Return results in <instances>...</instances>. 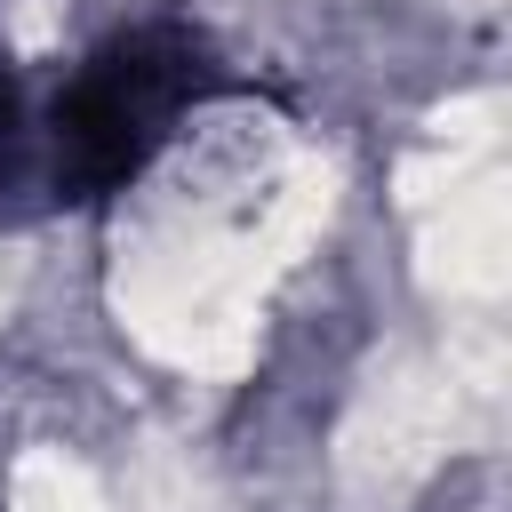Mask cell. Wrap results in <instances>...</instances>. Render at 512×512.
Listing matches in <instances>:
<instances>
[{"label":"cell","instance_id":"obj_1","mask_svg":"<svg viewBox=\"0 0 512 512\" xmlns=\"http://www.w3.org/2000/svg\"><path fill=\"white\" fill-rule=\"evenodd\" d=\"M200 48L184 32H128L112 40L64 96H56V160L80 192H104L144 168V152L168 136L176 104L200 96Z\"/></svg>","mask_w":512,"mask_h":512}]
</instances>
